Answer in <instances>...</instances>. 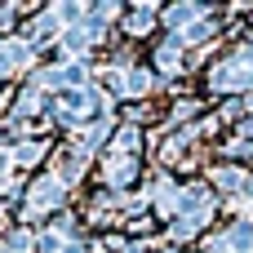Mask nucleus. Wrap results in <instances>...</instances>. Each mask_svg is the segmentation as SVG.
Masks as SVG:
<instances>
[{
	"instance_id": "7",
	"label": "nucleus",
	"mask_w": 253,
	"mask_h": 253,
	"mask_svg": "<svg viewBox=\"0 0 253 253\" xmlns=\"http://www.w3.org/2000/svg\"><path fill=\"white\" fill-rule=\"evenodd\" d=\"M40 156H44V142H22V147L13 151V160H18V165H36Z\"/></svg>"
},
{
	"instance_id": "1",
	"label": "nucleus",
	"mask_w": 253,
	"mask_h": 253,
	"mask_svg": "<svg viewBox=\"0 0 253 253\" xmlns=\"http://www.w3.org/2000/svg\"><path fill=\"white\" fill-rule=\"evenodd\" d=\"M62 191H67V187H62L58 178H40V182L27 191V213L36 218V213H49V209H58V205H62Z\"/></svg>"
},
{
	"instance_id": "6",
	"label": "nucleus",
	"mask_w": 253,
	"mask_h": 253,
	"mask_svg": "<svg viewBox=\"0 0 253 253\" xmlns=\"http://www.w3.org/2000/svg\"><path fill=\"white\" fill-rule=\"evenodd\" d=\"M156 62H160V71H178L187 58L178 53V44H160V53H156Z\"/></svg>"
},
{
	"instance_id": "8",
	"label": "nucleus",
	"mask_w": 253,
	"mask_h": 253,
	"mask_svg": "<svg viewBox=\"0 0 253 253\" xmlns=\"http://www.w3.org/2000/svg\"><path fill=\"white\" fill-rule=\"evenodd\" d=\"M0 253H9V249H0Z\"/></svg>"
},
{
	"instance_id": "3",
	"label": "nucleus",
	"mask_w": 253,
	"mask_h": 253,
	"mask_svg": "<svg viewBox=\"0 0 253 253\" xmlns=\"http://www.w3.org/2000/svg\"><path fill=\"white\" fill-rule=\"evenodd\" d=\"M196 22H205V9H200V4H173V9H169V27H173V36L191 31Z\"/></svg>"
},
{
	"instance_id": "2",
	"label": "nucleus",
	"mask_w": 253,
	"mask_h": 253,
	"mask_svg": "<svg viewBox=\"0 0 253 253\" xmlns=\"http://www.w3.org/2000/svg\"><path fill=\"white\" fill-rule=\"evenodd\" d=\"M133 169H138L133 156H116V151H111L107 165H102V178H107L111 187H125V182H133Z\"/></svg>"
},
{
	"instance_id": "4",
	"label": "nucleus",
	"mask_w": 253,
	"mask_h": 253,
	"mask_svg": "<svg viewBox=\"0 0 253 253\" xmlns=\"http://www.w3.org/2000/svg\"><path fill=\"white\" fill-rule=\"evenodd\" d=\"M213 182H218L222 191H240V187H245V169H236V165H222V169H213Z\"/></svg>"
},
{
	"instance_id": "5",
	"label": "nucleus",
	"mask_w": 253,
	"mask_h": 253,
	"mask_svg": "<svg viewBox=\"0 0 253 253\" xmlns=\"http://www.w3.org/2000/svg\"><path fill=\"white\" fill-rule=\"evenodd\" d=\"M151 22H156V9L138 4V9H133V18H129V31H133V36H142V31H151Z\"/></svg>"
}]
</instances>
